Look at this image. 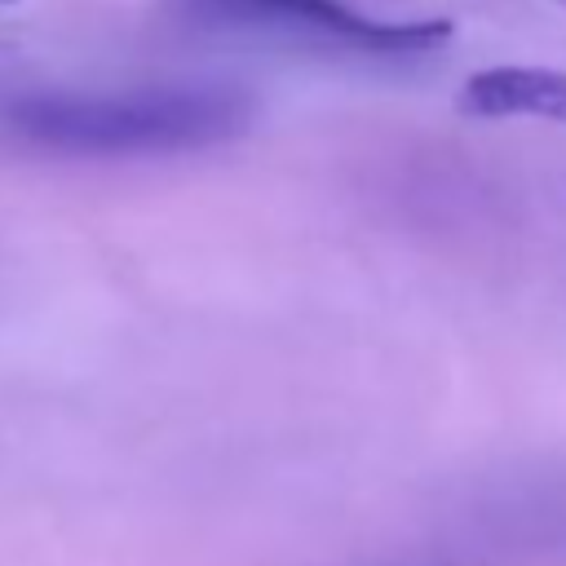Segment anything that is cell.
Instances as JSON below:
<instances>
[{"mask_svg":"<svg viewBox=\"0 0 566 566\" xmlns=\"http://www.w3.org/2000/svg\"><path fill=\"white\" fill-rule=\"evenodd\" d=\"M256 102L230 84H142L115 93L40 88L0 97V137L66 159H146L234 142Z\"/></svg>","mask_w":566,"mask_h":566,"instance_id":"1","label":"cell"},{"mask_svg":"<svg viewBox=\"0 0 566 566\" xmlns=\"http://www.w3.org/2000/svg\"><path fill=\"white\" fill-rule=\"evenodd\" d=\"M177 9L217 31H252V35L323 44L358 57H420L451 40L447 18L385 22L340 0H177Z\"/></svg>","mask_w":566,"mask_h":566,"instance_id":"2","label":"cell"},{"mask_svg":"<svg viewBox=\"0 0 566 566\" xmlns=\"http://www.w3.org/2000/svg\"><path fill=\"white\" fill-rule=\"evenodd\" d=\"M455 106L473 119H553L566 124V71L553 66H486L473 71L455 97Z\"/></svg>","mask_w":566,"mask_h":566,"instance_id":"3","label":"cell"}]
</instances>
